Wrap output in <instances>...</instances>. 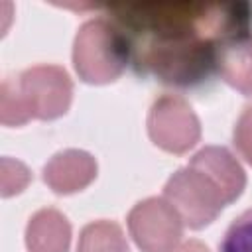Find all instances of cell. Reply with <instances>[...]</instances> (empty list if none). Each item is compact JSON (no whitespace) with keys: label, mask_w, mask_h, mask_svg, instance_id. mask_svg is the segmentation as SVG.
<instances>
[{"label":"cell","mask_w":252,"mask_h":252,"mask_svg":"<svg viewBox=\"0 0 252 252\" xmlns=\"http://www.w3.org/2000/svg\"><path fill=\"white\" fill-rule=\"evenodd\" d=\"M32 175L30 169L12 158H2V197H12L22 193L28 183H30Z\"/></svg>","instance_id":"cell-14"},{"label":"cell","mask_w":252,"mask_h":252,"mask_svg":"<svg viewBox=\"0 0 252 252\" xmlns=\"http://www.w3.org/2000/svg\"><path fill=\"white\" fill-rule=\"evenodd\" d=\"M16 85L32 118L37 120H55L73 102V81L59 65H33L18 75Z\"/></svg>","instance_id":"cell-6"},{"label":"cell","mask_w":252,"mask_h":252,"mask_svg":"<svg viewBox=\"0 0 252 252\" xmlns=\"http://www.w3.org/2000/svg\"><path fill=\"white\" fill-rule=\"evenodd\" d=\"M220 79L244 96H252V33L242 35L220 51Z\"/></svg>","instance_id":"cell-10"},{"label":"cell","mask_w":252,"mask_h":252,"mask_svg":"<svg viewBox=\"0 0 252 252\" xmlns=\"http://www.w3.org/2000/svg\"><path fill=\"white\" fill-rule=\"evenodd\" d=\"M219 252H252V209L230 222L219 244Z\"/></svg>","instance_id":"cell-13"},{"label":"cell","mask_w":252,"mask_h":252,"mask_svg":"<svg viewBox=\"0 0 252 252\" xmlns=\"http://www.w3.org/2000/svg\"><path fill=\"white\" fill-rule=\"evenodd\" d=\"M26 246L30 252H67L71 246V224L57 209H41L28 220Z\"/></svg>","instance_id":"cell-9"},{"label":"cell","mask_w":252,"mask_h":252,"mask_svg":"<svg viewBox=\"0 0 252 252\" xmlns=\"http://www.w3.org/2000/svg\"><path fill=\"white\" fill-rule=\"evenodd\" d=\"M232 146L240 154V158L252 165V102L244 106L232 130Z\"/></svg>","instance_id":"cell-15"},{"label":"cell","mask_w":252,"mask_h":252,"mask_svg":"<svg viewBox=\"0 0 252 252\" xmlns=\"http://www.w3.org/2000/svg\"><path fill=\"white\" fill-rule=\"evenodd\" d=\"M163 197L179 213L183 224L193 230L209 226L228 205L220 187L191 163L169 175L163 187Z\"/></svg>","instance_id":"cell-3"},{"label":"cell","mask_w":252,"mask_h":252,"mask_svg":"<svg viewBox=\"0 0 252 252\" xmlns=\"http://www.w3.org/2000/svg\"><path fill=\"white\" fill-rule=\"evenodd\" d=\"M118 28L128 65L140 77L195 89L219 75L224 45L252 33L250 2H152L106 8Z\"/></svg>","instance_id":"cell-1"},{"label":"cell","mask_w":252,"mask_h":252,"mask_svg":"<svg viewBox=\"0 0 252 252\" xmlns=\"http://www.w3.org/2000/svg\"><path fill=\"white\" fill-rule=\"evenodd\" d=\"M189 163L205 171L220 187L228 205L242 195L246 187V173L238 159L224 146H205L191 158Z\"/></svg>","instance_id":"cell-8"},{"label":"cell","mask_w":252,"mask_h":252,"mask_svg":"<svg viewBox=\"0 0 252 252\" xmlns=\"http://www.w3.org/2000/svg\"><path fill=\"white\" fill-rule=\"evenodd\" d=\"M96 159L77 148L57 152L41 171L45 185L57 195H73L87 189L96 179Z\"/></svg>","instance_id":"cell-7"},{"label":"cell","mask_w":252,"mask_h":252,"mask_svg":"<svg viewBox=\"0 0 252 252\" xmlns=\"http://www.w3.org/2000/svg\"><path fill=\"white\" fill-rule=\"evenodd\" d=\"M148 136L159 150L181 156L201 140V122L185 98L161 94L150 106Z\"/></svg>","instance_id":"cell-4"},{"label":"cell","mask_w":252,"mask_h":252,"mask_svg":"<svg viewBox=\"0 0 252 252\" xmlns=\"http://www.w3.org/2000/svg\"><path fill=\"white\" fill-rule=\"evenodd\" d=\"M126 222L142 252H173L181 244L183 220L165 197H148L136 203Z\"/></svg>","instance_id":"cell-5"},{"label":"cell","mask_w":252,"mask_h":252,"mask_svg":"<svg viewBox=\"0 0 252 252\" xmlns=\"http://www.w3.org/2000/svg\"><path fill=\"white\" fill-rule=\"evenodd\" d=\"M32 120V114L20 94L16 77H6L0 87V122L4 126H24Z\"/></svg>","instance_id":"cell-12"},{"label":"cell","mask_w":252,"mask_h":252,"mask_svg":"<svg viewBox=\"0 0 252 252\" xmlns=\"http://www.w3.org/2000/svg\"><path fill=\"white\" fill-rule=\"evenodd\" d=\"M126 65V43L108 18H94L79 28L73 41V67L83 83H114Z\"/></svg>","instance_id":"cell-2"},{"label":"cell","mask_w":252,"mask_h":252,"mask_svg":"<svg viewBox=\"0 0 252 252\" xmlns=\"http://www.w3.org/2000/svg\"><path fill=\"white\" fill-rule=\"evenodd\" d=\"M77 252H130L122 226L114 220H93L83 226Z\"/></svg>","instance_id":"cell-11"},{"label":"cell","mask_w":252,"mask_h":252,"mask_svg":"<svg viewBox=\"0 0 252 252\" xmlns=\"http://www.w3.org/2000/svg\"><path fill=\"white\" fill-rule=\"evenodd\" d=\"M173 252H209V248L199 240H187V242L179 244Z\"/></svg>","instance_id":"cell-16"}]
</instances>
